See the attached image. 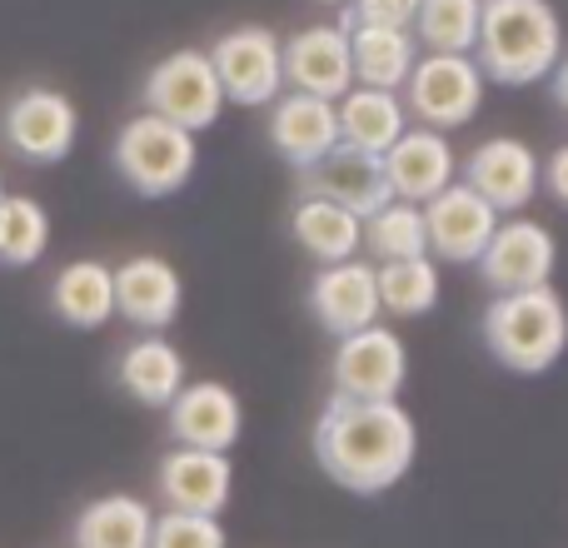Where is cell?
<instances>
[{
  "label": "cell",
  "instance_id": "8fae6325",
  "mask_svg": "<svg viewBox=\"0 0 568 548\" xmlns=\"http://www.w3.org/2000/svg\"><path fill=\"white\" fill-rule=\"evenodd\" d=\"M554 265H559V245L539 220H504L479 255V274L494 294L539 290L554 280Z\"/></svg>",
  "mask_w": 568,
  "mask_h": 548
},
{
  "label": "cell",
  "instance_id": "ac0fdd59",
  "mask_svg": "<svg viewBox=\"0 0 568 548\" xmlns=\"http://www.w3.org/2000/svg\"><path fill=\"white\" fill-rule=\"evenodd\" d=\"M384 180H389L394 200H409V205H429L439 190H449L459 180V160L454 145L439 130H404L389 150H384Z\"/></svg>",
  "mask_w": 568,
  "mask_h": 548
},
{
  "label": "cell",
  "instance_id": "f1b7e54d",
  "mask_svg": "<svg viewBox=\"0 0 568 548\" xmlns=\"http://www.w3.org/2000/svg\"><path fill=\"white\" fill-rule=\"evenodd\" d=\"M50 245V215L30 195H0V265L26 270L45 255Z\"/></svg>",
  "mask_w": 568,
  "mask_h": 548
},
{
  "label": "cell",
  "instance_id": "1f68e13d",
  "mask_svg": "<svg viewBox=\"0 0 568 548\" xmlns=\"http://www.w3.org/2000/svg\"><path fill=\"white\" fill-rule=\"evenodd\" d=\"M419 16V0H349L339 26H389V30H409Z\"/></svg>",
  "mask_w": 568,
  "mask_h": 548
},
{
  "label": "cell",
  "instance_id": "4316f807",
  "mask_svg": "<svg viewBox=\"0 0 568 548\" xmlns=\"http://www.w3.org/2000/svg\"><path fill=\"white\" fill-rule=\"evenodd\" d=\"M374 290H379V309L399 314V319H419L439 304L444 294V280H439V265L429 255L419 260H389V265L374 270Z\"/></svg>",
  "mask_w": 568,
  "mask_h": 548
},
{
  "label": "cell",
  "instance_id": "3957f363",
  "mask_svg": "<svg viewBox=\"0 0 568 548\" xmlns=\"http://www.w3.org/2000/svg\"><path fill=\"white\" fill-rule=\"evenodd\" d=\"M484 349L509 374H549L568 349V304L554 284L494 294L484 309Z\"/></svg>",
  "mask_w": 568,
  "mask_h": 548
},
{
  "label": "cell",
  "instance_id": "d6a6232c",
  "mask_svg": "<svg viewBox=\"0 0 568 548\" xmlns=\"http://www.w3.org/2000/svg\"><path fill=\"white\" fill-rule=\"evenodd\" d=\"M539 180H544V190H549V195L568 210V145H559L549 160H544V165H539Z\"/></svg>",
  "mask_w": 568,
  "mask_h": 548
},
{
  "label": "cell",
  "instance_id": "6da1fadb",
  "mask_svg": "<svg viewBox=\"0 0 568 548\" xmlns=\"http://www.w3.org/2000/svg\"><path fill=\"white\" fill-rule=\"evenodd\" d=\"M419 429L399 399H339L324 404L314 424V459L339 489L374 499L409 474Z\"/></svg>",
  "mask_w": 568,
  "mask_h": 548
},
{
  "label": "cell",
  "instance_id": "7402d4cb",
  "mask_svg": "<svg viewBox=\"0 0 568 548\" xmlns=\"http://www.w3.org/2000/svg\"><path fill=\"white\" fill-rule=\"evenodd\" d=\"M334 120H339V145L379 155V160L409 130L404 100L394 90H369V85H354L344 100H334Z\"/></svg>",
  "mask_w": 568,
  "mask_h": 548
},
{
  "label": "cell",
  "instance_id": "7c38bea8",
  "mask_svg": "<svg viewBox=\"0 0 568 548\" xmlns=\"http://www.w3.org/2000/svg\"><path fill=\"white\" fill-rule=\"evenodd\" d=\"M464 185L494 210V215H519L539 195V155L514 135H494L469 150L464 160Z\"/></svg>",
  "mask_w": 568,
  "mask_h": 548
},
{
  "label": "cell",
  "instance_id": "83f0119b",
  "mask_svg": "<svg viewBox=\"0 0 568 548\" xmlns=\"http://www.w3.org/2000/svg\"><path fill=\"white\" fill-rule=\"evenodd\" d=\"M409 35L429 55H474L479 0H419V16H414Z\"/></svg>",
  "mask_w": 568,
  "mask_h": 548
},
{
  "label": "cell",
  "instance_id": "484cf974",
  "mask_svg": "<svg viewBox=\"0 0 568 548\" xmlns=\"http://www.w3.org/2000/svg\"><path fill=\"white\" fill-rule=\"evenodd\" d=\"M290 230H294L304 255L320 260V265H344V260H354L364 250V220H354L349 210L329 205V200L300 195Z\"/></svg>",
  "mask_w": 568,
  "mask_h": 548
},
{
  "label": "cell",
  "instance_id": "d590c367",
  "mask_svg": "<svg viewBox=\"0 0 568 548\" xmlns=\"http://www.w3.org/2000/svg\"><path fill=\"white\" fill-rule=\"evenodd\" d=\"M0 195H6V185H0Z\"/></svg>",
  "mask_w": 568,
  "mask_h": 548
},
{
  "label": "cell",
  "instance_id": "5bb4252c",
  "mask_svg": "<svg viewBox=\"0 0 568 548\" xmlns=\"http://www.w3.org/2000/svg\"><path fill=\"white\" fill-rule=\"evenodd\" d=\"M419 210H424V240H429V255L449 260V265H479L489 235L499 230V215H494L464 180H454L449 190H439V195Z\"/></svg>",
  "mask_w": 568,
  "mask_h": 548
},
{
  "label": "cell",
  "instance_id": "9c48e42d",
  "mask_svg": "<svg viewBox=\"0 0 568 548\" xmlns=\"http://www.w3.org/2000/svg\"><path fill=\"white\" fill-rule=\"evenodd\" d=\"M329 374L339 399H399L404 379H409V349L394 329L369 324L359 334H344Z\"/></svg>",
  "mask_w": 568,
  "mask_h": 548
},
{
  "label": "cell",
  "instance_id": "d4e9b609",
  "mask_svg": "<svg viewBox=\"0 0 568 548\" xmlns=\"http://www.w3.org/2000/svg\"><path fill=\"white\" fill-rule=\"evenodd\" d=\"M150 529H155V514L145 499L105 494V499L85 504L75 514L70 539H75V548H150Z\"/></svg>",
  "mask_w": 568,
  "mask_h": 548
},
{
  "label": "cell",
  "instance_id": "9a60e30c",
  "mask_svg": "<svg viewBox=\"0 0 568 548\" xmlns=\"http://www.w3.org/2000/svg\"><path fill=\"white\" fill-rule=\"evenodd\" d=\"M170 434L180 449H205V454H230L245 429V409H240L235 389L220 379H195L170 399Z\"/></svg>",
  "mask_w": 568,
  "mask_h": 548
},
{
  "label": "cell",
  "instance_id": "4fadbf2b",
  "mask_svg": "<svg viewBox=\"0 0 568 548\" xmlns=\"http://www.w3.org/2000/svg\"><path fill=\"white\" fill-rule=\"evenodd\" d=\"M280 65L284 85L294 95L314 100H344L354 90V65H349V35L344 26H310L300 35L280 40Z\"/></svg>",
  "mask_w": 568,
  "mask_h": 548
},
{
  "label": "cell",
  "instance_id": "4dcf8cb0",
  "mask_svg": "<svg viewBox=\"0 0 568 548\" xmlns=\"http://www.w3.org/2000/svg\"><path fill=\"white\" fill-rule=\"evenodd\" d=\"M150 548H225V529L210 514H175L165 509L150 529Z\"/></svg>",
  "mask_w": 568,
  "mask_h": 548
},
{
  "label": "cell",
  "instance_id": "7a4b0ae2",
  "mask_svg": "<svg viewBox=\"0 0 568 548\" xmlns=\"http://www.w3.org/2000/svg\"><path fill=\"white\" fill-rule=\"evenodd\" d=\"M564 26L549 0H479L474 65L499 85H534L559 65Z\"/></svg>",
  "mask_w": 568,
  "mask_h": 548
},
{
  "label": "cell",
  "instance_id": "2e32d148",
  "mask_svg": "<svg viewBox=\"0 0 568 548\" xmlns=\"http://www.w3.org/2000/svg\"><path fill=\"white\" fill-rule=\"evenodd\" d=\"M310 314L324 334L344 339V334H359L379 319V290H374V265L364 260H344V265H324L310 280Z\"/></svg>",
  "mask_w": 568,
  "mask_h": 548
},
{
  "label": "cell",
  "instance_id": "cb8c5ba5",
  "mask_svg": "<svg viewBox=\"0 0 568 548\" xmlns=\"http://www.w3.org/2000/svg\"><path fill=\"white\" fill-rule=\"evenodd\" d=\"M349 35V65L354 80L369 90H394L399 95L404 80H409L419 45H414L409 30H389V26H344Z\"/></svg>",
  "mask_w": 568,
  "mask_h": 548
},
{
  "label": "cell",
  "instance_id": "e575fe53",
  "mask_svg": "<svg viewBox=\"0 0 568 548\" xmlns=\"http://www.w3.org/2000/svg\"><path fill=\"white\" fill-rule=\"evenodd\" d=\"M324 6H349V0H324Z\"/></svg>",
  "mask_w": 568,
  "mask_h": 548
},
{
  "label": "cell",
  "instance_id": "f546056e",
  "mask_svg": "<svg viewBox=\"0 0 568 548\" xmlns=\"http://www.w3.org/2000/svg\"><path fill=\"white\" fill-rule=\"evenodd\" d=\"M364 250H369L379 265L429 255V240H424V210L409 205V200H389L379 215L364 220Z\"/></svg>",
  "mask_w": 568,
  "mask_h": 548
},
{
  "label": "cell",
  "instance_id": "e0dca14e",
  "mask_svg": "<svg viewBox=\"0 0 568 548\" xmlns=\"http://www.w3.org/2000/svg\"><path fill=\"white\" fill-rule=\"evenodd\" d=\"M185 304V284L180 270L160 255H135L115 270V314L145 334H160L180 319Z\"/></svg>",
  "mask_w": 568,
  "mask_h": 548
},
{
  "label": "cell",
  "instance_id": "277c9868",
  "mask_svg": "<svg viewBox=\"0 0 568 548\" xmlns=\"http://www.w3.org/2000/svg\"><path fill=\"white\" fill-rule=\"evenodd\" d=\"M110 155H115L120 180L145 200H165V195H175V190H185L190 175H195V165H200L195 135L170 125V120H160V115H150V110L120 125Z\"/></svg>",
  "mask_w": 568,
  "mask_h": 548
},
{
  "label": "cell",
  "instance_id": "ffe728a7",
  "mask_svg": "<svg viewBox=\"0 0 568 548\" xmlns=\"http://www.w3.org/2000/svg\"><path fill=\"white\" fill-rule=\"evenodd\" d=\"M230 484H235V469H230L225 454H205V449H180L160 459L155 489L165 499V509L175 514H210L215 519L230 504Z\"/></svg>",
  "mask_w": 568,
  "mask_h": 548
},
{
  "label": "cell",
  "instance_id": "836d02e7",
  "mask_svg": "<svg viewBox=\"0 0 568 548\" xmlns=\"http://www.w3.org/2000/svg\"><path fill=\"white\" fill-rule=\"evenodd\" d=\"M549 75H554V100H559V110L568 115V60H559Z\"/></svg>",
  "mask_w": 568,
  "mask_h": 548
},
{
  "label": "cell",
  "instance_id": "52a82bcc",
  "mask_svg": "<svg viewBox=\"0 0 568 548\" xmlns=\"http://www.w3.org/2000/svg\"><path fill=\"white\" fill-rule=\"evenodd\" d=\"M75 135H80V110L60 90L30 85L20 95H10V105L0 110V140L26 165H60L75 150Z\"/></svg>",
  "mask_w": 568,
  "mask_h": 548
},
{
  "label": "cell",
  "instance_id": "ba28073f",
  "mask_svg": "<svg viewBox=\"0 0 568 548\" xmlns=\"http://www.w3.org/2000/svg\"><path fill=\"white\" fill-rule=\"evenodd\" d=\"M215 65L220 95L235 105H275L284 95V65H280V35L265 26H240L205 50Z\"/></svg>",
  "mask_w": 568,
  "mask_h": 548
},
{
  "label": "cell",
  "instance_id": "8992f818",
  "mask_svg": "<svg viewBox=\"0 0 568 548\" xmlns=\"http://www.w3.org/2000/svg\"><path fill=\"white\" fill-rule=\"evenodd\" d=\"M140 100H145L150 115L170 120V125L190 130V135L215 125L220 105H225L215 65H210L205 50H175V55H165L160 65H150L145 85H140Z\"/></svg>",
  "mask_w": 568,
  "mask_h": 548
},
{
  "label": "cell",
  "instance_id": "603a6c76",
  "mask_svg": "<svg viewBox=\"0 0 568 548\" xmlns=\"http://www.w3.org/2000/svg\"><path fill=\"white\" fill-rule=\"evenodd\" d=\"M50 309L70 329H100L115 319V270L100 260H70L50 280Z\"/></svg>",
  "mask_w": 568,
  "mask_h": 548
},
{
  "label": "cell",
  "instance_id": "30bf717a",
  "mask_svg": "<svg viewBox=\"0 0 568 548\" xmlns=\"http://www.w3.org/2000/svg\"><path fill=\"white\" fill-rule=\"evenodd\" d=\"M300 195L310 200H329V205L349 210L354 220L379 215L394 200L389 180H384V160L364 155V150L334 145L324 160H314L310 170H300Z\"/></svg>",
  "mask_w": 568,
  "mask_h": 548
},
{
  "label": "cell",
  "instance_id": "5b68a950",
  "mask_svg": "<svg viewBox=\"0 0 568 548\" xmlns=\"http://www.w3.org/2000/svg\"><path fill=\"white\" fill-rule=\"evenodd\" d=\"M484 75L474 55H419L404 80V115H414L424 130H459L479 115Z\"/></svg>",
  "mask_w": 568,
  "mask_h": 548
},
{
  "label": "cell",
  "instance_id": "d6986e66",
  "mask_svg": "<svg viewBox=\"0 0 568 548\" xmlns=\"http://www.w3.org/2000/svg\"><path fill=\"white\" fill-rule=\"evenodd\" d=\"M270 145L284 165L300 175L310 170L314 160H324L334 145H339V120H334V105L329 100H314V95H280L270 105V125H265Z\"/></svg>",
  "mask_w": 568,
  "mask_h": 548
},
{
  "label": "cell",
  "instance_id": "44dd1931",
  "mask_svg": "<svg viewBox=\"0 0 568 548\" xmlns=\"http://www.w3.org/2000/svg\"><path fill=\"white\" fill-rule=\"evenodd\" d=\"M115 379L145 409H170V399L185 389V354L170 339H160V334H145V339L125 344V354L115 364Z\"/></svg>",
  "mask_w": 568,
  "mask_h": 548
}]
</instances>
